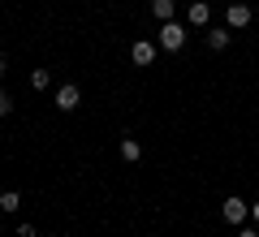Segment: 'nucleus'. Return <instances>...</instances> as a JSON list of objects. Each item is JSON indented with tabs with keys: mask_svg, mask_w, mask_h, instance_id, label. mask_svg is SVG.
<instances>
[{
	"mask_svg": "<svg viewBox=\"0 0 259 237\" xmlns=\"http://www.w3.org/2000/svg\"><path fill=\"white\" fill-rule=\"evenodd\" d=\"M221 216L229 220V224H246V220H250V203L238 199V194H229V199L221 203Z\"/></svg>",
	"mask_w": 259,
	"mask_h": 237,
	"instance_id": "1",
	"label": "nucleus"
},
{
	"mask_svg": "<svg viewBox=\"0 0 259 237\" xmlns=\"http://www.w3.org/2000/svg\"><path fill=\"white\" fill-rule=\"evenodd\" d=\"M160 48H164V52H182L186 48V30L177 26V22H164V26H160V39H156Z\"/></svg>",
	"mask_w": 259,
	"mask_h": 237,
	"instance_id": "2",
	"label": "nucleus"
},
{
	"mask_svg": "<svg viewBox=\"0 0 259 237\" xmlns=\"http://www.w3.org/2000/svg\"><path fill=\"white\" fill-rule=\"evenodd\" d=\"M78 104H82V91H78V82L56 86V108H61V112H78Z\"/></svg>",
	"mask_w": 259,
	"mask_h": 237,
	"instance_id": "3",
	"label": "nucleus"
},
{
	"mask_svg": "<svg viewBox=\"0 0 259 237\" xmlns=\"http://www.w3.org/2000/svg\"><path fill=\"white\" fill-rule=\"evenodd\" d=\"M156 52H160V43H151V39H139V43L130 48V61H134V65H151V61H156Z\"/></svg>",
	"mask_w": 259,
	"mask_h": 237,
	"instance_id": "4",
	"label": "nucleus"
},
{
	"mask_svg": "<svg viewBox=\"0 0 259 237\" xmlns=\"http://www.w3.org/2000/svg\"><path fill=\"white\" fill-rule=\"evenodd\" d=\"M225 22H229V30H242V26H250V5H229Z\"/></svg>",
	"mask_w": 259,
	"mask_h": 237,
	"instance_id": "5",
	"label": "nucleus"
},
{
	"mask_svg": "<svg viewBox=\"0 0 259 237\" xmlns=\"http://www.w3.org/2000/svg\"><path fill=\"white\" fill-rule=\"evenodd\" d=\"M186 18H190V26H207L212 22V5L207 0H194L190 9H186Z\"/></svg>",
	"mask_w": 259,
	"mask_h": 237,
	"instance_id": "6",
	"label": "nucleus"
},
{
	"mask_svg": "<svg viewBox=\"0 0 259 237\" xmlns=\"http://www.w3.org/2000/svg\"><path fill=\"white\" fill-rule=\"evenodd\" d=\"M151 13H156L160 22H173V13H177V0H151Z\"/></svg>",
	"mask_w": 259,
	"mask_h": 237,
	"instance_id": "7",
	"label": "nucleus"
},
{
	"mask_svg": "<svg viewBox=\"0 0 259 237\" xmlns=\"http://www.w3.org/2000/svg\"><path fill=\"white\" fill-rule=\"evenodd\" d=\"M229 30H221V26H216V30H207V48H212V52H225V48H229Z\"/></svg>",
	"mask_w": 259,
	"mask_h": 237,
	"instance_id": "8",
	"label": "nucleus"
},
{
	"mask_svg": "<svg viewBox=\"0 0 259 237\" xmlns=\"http://www.w3.org/2000/svg\"><path fill=\"white\" fill-rule=\"evenodd\" d=\"M121 155H125L130 164H134V160H143V147H139V138H121Z\"/></svg>",
	"mask_w": 259,
	"mask_h": 237,
	"instance_id": "9",
	"label": "nucleus"
},
{
	"mask_svg": "<svg viewBox=\"0 0 259 237\" xmlns=\"http://www.w3.org/2000/svg\"><path fill=\"white\" fill-rule=\"evenodd\" d=\"M30 86H35V91H48V86H52V73H48V69H35V73H30Z\"/></svg>",
	"mask_w": 259,
	"mask_h": 237,
	"instance_id": "10",
	"label": "nucleus"
},
{
	"mask_svg": "<svg viewBox=\"0 0 259 237\" xmlns=\"http://www.w3.org/2000/svg\"><path fill=\"white\" fill-rule=\"evenodd\" d=\"M0 207H5V211H18L22 207V194L18 190H5V194H0Z\"/></svg>",
	"mask_w": 259,
	"mask_h": 237,
	"instance_id": "11",
	"label": "nucleus"
},
{
	"mask_svg": "<svg viewBox=\"0 0 259 237\" xmlns=\"http://www.w3.org/2000/svg\"><path fill=\"white\" fill-rule=\"evenodd\" d=\"M9 112H13V100H9L5 91H0V117H9Z\"/></svg>",
	"mask_w": 259,
	"mask_h": 237,
	"instance_id": "12",
	"label": "nucleus"
},
{
	"mask_svg": "<svg viewBox=\"0 0 259 237\" xmlns=\"http://www.w3.org/2000/svg\"><path fill=\"white\" fill-rule=\"evenodd\" d=\"M238 237H259V228H250V224H242V228H238Z\"/></svg>",
	"mask_w": 259,
	"mask_h": 237,
	"instance_id": "13",
	"label": "nucleus"
},
{
	"mask_svg": "<svg viewBox=\"0 0 259 237\" xmlns=\"http://www.w3.org/2000/svg\"><path fill=\"white\" fill-rule=\"evenodd\" d=\"M250 220H255V224H259V199L250 203Z\"/></svg>",
	"mask_w": 259,
	"mask_h": 237,
	"instance_id": "14",
	"label": "nucleus"
},
{
	"mask_svg": "<svg viewBox=\"0 0 259 237\" xmlns=\"http://www.w3.org/2000/svg\"><path fill=\"white\" fill-rule=\"evenodd\" d=\"M5 69H9V56H5V52H0V78H5Z\"/></svg>",
	"mask_w": 259,
	"mask_h": 237,
	"instance_id": "15",
	"label": "nucleus"
}]
</instances>
